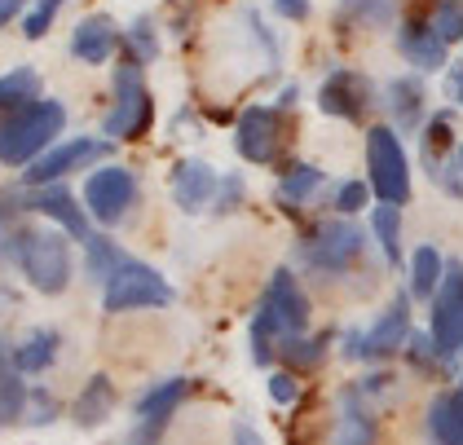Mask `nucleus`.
I'll use <instances>...</instances> for the list:
<instances>
[{
    "instance_id": "nucleus-1",
    "label": "nucleus",
    "mask_w": 463,
    "mask_h": 445,
    "mask_svg": "<svg viewBox=\"0 0 463 445\" xmlns=\"http://www.w3.org/2000/svg\"><path fill=\"white\" fill-rule=\"evenodd\" d=\"M62 124H67V106L53 102V98L18 106L0 124V164H9V168L36 164L40 155L49 150V141L62 133Z\"/></svg>"
},
{
    "instance_id": "nucleus-2",
    "label": "nucleus",
    "mask_w": 463,
    "mask_h": 445,
    "mask_svg": "<svg viewBox=\"0 0 463 445\" xmlns=\"http://www.w3.org/2000/svg\"><path fill=\"white\" fill-rule=\"evenodd\" d=\"M14 260L40 296H62L71 287V242L58 230H18Z\"/></svg>"
},
{
    "instance_id": "nucleus-3",
    "label": "nucleus",
    "mask_w": 463,
    "mask_h": 445,
    "mask_svg": "<svg viewBox=\"0 0 463 445\" xmlns=\"http://www.w3.org/2000/svg\"><path fill=\"white\" fill-rule=\"evenodd\" d=\"M173 305V282L155 265L124 256L119 270L102 282V308L107 313H133V308H164Z\"/></svg>"
},
{
    "instance_id": "nucleus-4",
    "label": "nucleus",
    "mask_w": 463,
    "mask_h": 445,
    "mask_svg": "<svg viewBox=\"0 0 463 445\" xmlns=\"http://www.w3.org/2000/svg\"><path fill=\"white\" fill-rule=\"evenodd\" d=\"M366 181L380 204L402 207L411 199V159L402 150V137L392 128H371L366 133Z\"/></svg>"
},
{
    "instance_id": "nucleus-5",
    "label": "nucleus",
    "mask_w": 463,
    "mask_h": 445,
    "mask_svg": "<svg viewBox=\"0 0 463 445\" xmlns=\"http://www.w3.org/2000/svg\"><path fill=\"white\" fill-rule=\"evenodd\" d=\"M150 115H155V106H150V89L142 80V67L124 62L115 71V106L102 119V133H107V141H133L150 128Z\"/></svg>"
},
{
    "instance_id": "nucleus-6",
    "label": "nucleus",
    "mask_w": 463,
    "mask_h": 445,
    "mask_svg": "<svg viewBox=\"0 0 463 445\" xmlns=\"http://www.w3.org/2000/svg\"><path fill=\"white\" fill-rule=\"evenodd\" d=\"M362 247H366L362 225L345 221V216H335V221H322L318 230L305 239L300 260H305L314 274H345L357 256H362Z\"/></svg>"
},
{
    "instance_id": "nucleus-7",
    "label": "nucleus",
    "mask_w": 463,
    "mask_h": 445,
    "mask_svg": "<svg viewBox=\"0 0 463 445\" xmlns=\"http://www.w3.org/2000/svg\"><path fill=\"white\" fill-rule=\"evenodd\" d=\"M133 204H137V176L124 164H107L84 181V207L98 225H119Z\"/></svg>"
},
{
    "instance_id": "nucleus-8",
    "label": "nucleus",
    "mask_w": 463,
    "mask_h": 445,
    "mask_svg": "<svg viewBox=\"0 0 463 445\" xmlns=\"http://www.w3.org/2000/svg\"><path fill=\"white\" fill-rule=\"evenodd\" d=\"M406 344H411V300H406V296H397V300L375 317V327H371V331L349 336V357L384 362V357H392V353H402Z\"/></svg>"
},
{
    "instance_id": "nucleus-9",
    "label": "nucleus",
    "mask_w": 463,
    "mask_h": 445,
    "mask_svg": "<svg viewBox=\"0 0 463 445\" xmlns=\"http://www.w3.org/2000/svg\"><path fill=\"white\" fill-rule=\"evenodd\" d=\"M432 344L441 362L463 353V270H446L432 296Z\"/></svg>"
},
{
    "instance_id": "nucleus-10",
    "label": "nucleus",
    "mask_w": 463,
    "mask_h": 445,
    "mask_svg": "<svg viewBox=\"0 0 463 445\" xmlns=\"http://www.w3.org/2000/svg\"><path fill=\"white\" fill-rule=\"evenodd\" d=\"M234 146H239V155L248 164H274L279 146H283V115H279V106H248L243 119H239Z\"/></svg>"
},
{
    "instance_id": "nucleus-11",
    "label": "nucleus",
    "mask_w": 463,
    "mask_h": 445,
    "mask_svg": "<svg viewBox=\"0 0 463 445\" xmlns=\"http://www.w3.org/2000/svg\"><path fill=\"white\" fill-rule=\"evenodd\" d=\"M260 308L274 317L283 340L287 336H305V327H309V300H305V291H300V282H296L291 270H279L269 278V287L260 296Z\"/></svg>"
},
{
    "instance_id": "nucleus-12",
    "label": "nucleus",
    "mask_w": 463,
    "mask_h": 445,
    "mask_svg": "<svg viewBox=\"0 0 463 445\" xmlns=\"http://www.w3.org/2000/svg\"><path fill=\"white\" fill-rule=\"evenodd\" d=\"M185 393H190V379H181V375L159 379L142 402H137V432H133V445H155V437L168 428V419L181 411Z\"/></svg>"
},
{
    "instance_id": "nucleus-13",
    "label": "nucleus",
    "mask_w": 463,
    "mask_h": 445,
    "mask_svg": "<svg viewBox=\"0 0 463 445\" xmlns=\"http://www.w3.org/2000/svg\"><path fill=\"white\" fill-rule=\"evenodd\" d=\"M107 150H110V141H102V137H75V141H62V146L44 150L36 164L27 168V185H53V181H62L67 172L84 168V164H93V159H102Z\"/></svg>"
},
{
    "instance_id": "nucleus-14",
    "label": "nucleus",
    "mask_w": 463,
    "mask_h": 445,
    "mask_svg": "<svg viewBox=\"0 0 463 445\" xmlns=\"http://www.w3.org/2000/svg\"><path fill=\"white\" fill-rule=\"evenodd\" d=\"M318 106L326 115H335V119L357 124V119L366 115V106H371V80L357 75V71H345V67L331 71L318 89Z\"/></svg>"
},
{
    "instance_id": "nucleus-15",
    "label": "nucleus",
    "mask_w": 463,
    "mask_h": 445,
    "mask_svg": "<svg viewBox=\"0 0 463 445\" xmlns=\"http://www.w3.org/2000/svg\"><path fill=\"white\" fill-rule=\"evenodd\" d=\"M375 441H380V428H375V414L366 406V393L362 388H345L335 397L331 445H375Z\"/></svg>"
},
{
    "instance_id": "nucleus-16",
    "label": "nucleus",
    "mask_w": 463,
    "mask_h": 445,
    "mask_svg": "<svg viewBox=\"0 0 463 445\" xmlns=\"http://www.w3.org/2000/svg\"><path fill=\"white\" fill-rule=\"evenodd\" d=\"M27 207H32V212H40V216H49V221H58V225H62L71 239H80V242L93 239L84 207L75 204V194H71V190H62V185H40V194H32V199H27Z\"/></svg>"
},
{
    "instance_id": "nucleus-17",
    "label": "nucleus",
    "mask_w": 463,
    "mask_h": 445,
    "mask_svg": "<svg viewBox=\"0 0 463 445\" xmlns=\"http://www.w3.org/2000/svg\"><path fill=\"white\" fill-rule=\"evenodd\" d=\"M216 172L203 164V159H181L177 168H173V199H177L181 212H203V207L213 204L216 194Z\"/></svg>"
},
{
    "instance_id": "nucleus-18",
    "label": "nucleus",
    "mask_w": 463,
    "mask_h": 445,
    "mask_svg": "<svg viewBox=\"0 0 463 445\" xmlns=\"http://www.w3.org/2000/svg\"><path fill=\"white\" fill-rule=\"evenodd\" d=\"M115 44H119V32H115V23H110L107 14H93V18L75 23L71 53L84 62V67H102L110 53H115Z\"/></svg>"
},
{
    "instance_id": "nucleus-19",
    "label": "nucleus",
    "mask_w": 463,
    "mask_h": 445,
    "mask_svg": "<svg viewBox=\"0 0 463 445\" xmlns=\"http://www.w3.org/2000/svg\"><path fill=\"white\" fill-rule=\"evenodd\" d=\"M397 49L406 53V62H415L420 71L446 67V40L432 32V23H420V18L402 23L397 27Z\"/></svg>"
},
{
    "instance_id": "nucleus-20",
    "label": "nucleus",
    "mask_w": 463,
    "mask_h": 445,
    "mask_svg": "<svg viewBox=\"0 0 463 445\" xmlns=\"http://www.w3.org/2000/svg\"><path fill=\"white\" fill-rule=\"evenodd\" d=\"M428 437L432 445H463V383L428 406Z\"/></svg>"
},
{
    "instance_id": "nucleus-21",
    "label": "nucleus",
    "mask_w": 463,
    "mask_h": 445,
    "mask_svg": "<svg viewBox=\"0 0 463 445\" xmlns=\"http://www.w3.org/2000/svg\"><path fill=\"white\" fill-rule=\"evenodd\" d=\"M27 402H32V393L23 383V371L14 366V348L0 344V428L18 423L27 414Z\"/></svg>"
},
{
    "instance_id": "nucleus-22",
    "label": "nucleus",
    "mask_w": 463,
    "mask_h": 445,
    "mask_svg": "<svg viewBox=\"0 0 463 445\" xmlns=\"http://www.w3.org/2000/svg\"><path fill=\"white\" fill-rule=\"evenodd\" d=\"M115 414V383L107 375H93L84 383V393L75 397V423L80 428H102Z\"/></svg>"
},
{
    "instance_id": "nucleus-23",
    "label": "nucleus",
    "mask_w": 463,
    "mask_h": 445,
    "mask_svg": "<svg viewBox=\"0 0 463 445\" xmlns=\"http://www.w3.org/2000/svg\"><path fill=\"white\" fill-rule=\"evenodd\" d=\"M53 357H58V331H32L23 344H14V366H18L23 375L49 371Z\"/></svg>"
},
{
    "instance_id": "nucleus-24",
    "label": "nucleus",
    "mask_w": 463,
    "mask_h": 445,
    "mask_svg": "<svg viewBox=\"0 0 463 445\" xmlns=\"http://www.w3.org/2000/svg\"><path fill=\"white\" fill-rule=\"evenodd\" d=\"M389 110L402 119V128H415L424 119V84L415 75L389 80Z\"/></svg>"
},
{
    "instance_id": "nucleus-25",
    "label": "nucleus",
    "mask_w": 463,
    "mask_h": 445,
    "mask_svg": "<svg viewBox=\"0 0 463 445\" xmlns=\"http://www.w3.org/2000/svg\"><path fill=\"white\" fill-rule=\"evenodd\" d=\"M441 278H446V260H441V251H437V247H420V251L411 256V296L432 300V296H437V287H441Z\"/></svg>"
},
{
    "instance_id": "nucleus-26",
    "label": "nucleus",
    "mask_w": 463,
    "mask_h": 445,
    "mask_svg": "<svg viewBox=\"0 0 463 445\" xmlns=\"http://www.w3.org/2000/svg\"><path fill=\"white\" fill-rule=\"evenodd\" d=\"M318 185H322V172L314 164H291L283 172V181H279V190H274V199L283 207H300Z\"/></svg>"
},
{
    "instance_id": "nucleus-27",
    "label": "nucleus",
    "mask_w": 463,
    "mask_h": 445,
    "mask_svg": "<svg viewBox=\"0 0 463 445\" xmlns=\"http://www.w3.org/2000/svg\"><path fill=\"white\" fill-rule=\"evenodd\" d=\"M371 230H375V239H380L384 260H389V265H402V207L380 204L371 212Z\"/></svg>"
},
{
    "instance_id": "nucleus-28",
    "label": "nucleus",
    "mask_w": 463,
    "mask_h": 445,
    "mask_svg": "<svg viewBox=\"0 0 463 445\" xmlns=\"http://www.w3.org/2000/svg\"><path fill=\"white\" fill-rule=\"evenodd\" d=\"M119 260H124V251H119L110 239H102V234H93V239L84 242V274L89 278L107 282V278L119 270Z\"/></svg>"
},
{
    "instance_id": "nucleus-29",
    "label": "nucleus",
    "mask_w": 463,
    "mask_h": 445,
    "mask_svg": "<svg viewBox=\"0 0 463 445\" xmlns=\"http://www.w3.org/2000/svg\"><path fill=\"white\" fill-rule=\"evenodd\" d=\"M40 93V75L32 67H18L0 75V106H27Z\"/></svg>"
},
{
    "instance_id": "nucleus-30",
    "label": "nucleus",
    "mask_w": 463,
    "mask_h": 445,
    "mask_svg": "<svg viewBox=\"0 0 463 445\" xmlns=\"http://www.w3.org/2000/svg\"><path fill=\"white\" fill-rule=\"evenodd\" d=\"M124 49H128V62H155V53H159V40H155V27H150V18H137L128 32H124Z\"/></svg>"
},
{
    "instance_id": "nucleus-31",
    "label": "nucleus",
    "mask_w": 463,
    "mask_h": 445,
    "mask_svg": "<svg viewBox=\"0 0 463 445\" xmlns=\"http://www.w3.org/2000/svg\"><path fill=\"white\" fill-rule=\"evenodd\" d=\"M446 150H450V115H437V119H428V133H424V164H428V172H437L441 164H450V159H446Z\"/></svg>"
},
{
    "instance_id": "nucleus-32",
    "label": "nucleus",
    "mask_w": 463,
    "mask_h": 445,
    "mask_svg": "<svg viewBox=\"0 0 463 445\" xmlns=\"http://www.w3.org/2000/svg\"><path fill=\"white\" fill-rule=\"evenodd\" d=\"M283 353H287V362H291L296 371H314V366L322 362V353H326V336H322V340L287 336V340H283Z\"/></svg>"
},
{
    "instance_id": "nucleus-33",
    "label": "nucleus",
    "mask_w": 463,
    "mask_h": 445,
    "mask_svg": "<svg viewBox=\"0 0 463 445\" xmlns=\"http://www.w3.org/2000/svg\"><path fill=\"white\" fill-rule=\"evenodd\" d=\"M428 23H432V32L441 35L446 44H455V40H463V5L459 0H437Z\"/></svg>"
},
{
    "instance_id": "nucleus-34",
    "label": "nucleus",
    "mask_w": 463,
    "mask_h": 445,
    "mask_svg": "<svg viewBox=\"0 0 463 445\" xmlns=\"http://www.w3.org/2000/svg\"><path fill=\"white\" fill-rule=\"evenodd\" d=\"M340 14L349 23H389L392 18V0H340Z\"/></svg>"
},
{
    "instance_id": "nucleus-35",
    "label": "nucleus",
    "mask_w": 463,
    "mask_h": 445,
    "mask_svg": "<svg viewBox=\"0 0 463 445\" xmlns=\"http://www.w3.org/2000/svg\"><path fill=\"white\" fill-rule=\"evenodd\" d=\"M366 199H371V190H366V181H345V185H335V212H345V216H354V212H362L366 207Z\"/></svg>"
},
{
    "instance_id": "nucleus-36",
    "label": "nucleus",
    "mask_w": 463,
    "mask_h": 445,
    "mask_svg": "<svg viewBox=\"0 0 463 445\" xmlns=\"http://www.w3.org/2000/svg\"><path fill=\"white\" fill-rule=\"evenodd\" d=\"M62 5H67V0H36V9L27 14V27H23L27 40H40V35L49 32V23H53V14H58Z\"/></svg>"
},
{
    "instance_id": "nucleus-37",
    "label": "nucleus",
    "mask_w": 463,
    "mask_h": 445,
    "mask_svg": "<svg viewBox=\"0 0 463 445\" xmlns=\"http://www.w3.org/2000/svg\"><path fill=\"white\" fill-rule=\"evenodd\" d=\"M269 397L279 402V406H296V397H300V383L291 371H274L269 375Z\"/></svg>"
},
{
    "instance_id": "nucleus-38",
    "label": "nucleus",
    "mask_w": 463,
    "mask_h": 445,
    "mask_svg": "<svg viewBox=\"0 0 463 445\" xmlns=\"http://www.w3.org/2000/svg\"><path fill=\"white\" fill-rule=\"evenodd\" d=\"M216 194H221V212H234V207H239V199H243V181H239V176H225V181H221V185H216Z\"/></svg>"
},
{
    "instance_id": "nucleus-39",
    "label": "nucleus",
    "mask_w": 463,
    "mask_h": 445,
    "mask_svg": "<svg viewBox=\"0 0 463 445\" xmlns=\"http://www.w3.org/2000/svg\"><path fill=\"white\" fill-rule=\"evenodd\" d=\"M27 411H36V414H27L32 423H49V419L58 414V402H53L49 393H32V402H27Z\"/></svg>"
},
{
    "instance_id": "nucleus-40",
    "label": "nucleus",
    "mask_w": 463,
    "mask_h": 445,
    "mask_svg": "<svg viewBox=\"0 0 463 445\" xmlns=\"http://www.w3.org/2000/svg\"><path fill=\"white\" fill-rule=\"evenodd\" d=\"M283 18H291V23H305L309 18V0H269Z\"/></svg>"
},
{
    "instance_id": "nucleus-41",
    "label": "nucleus",
    "mask_w": 463,
    "mask_h": 445,
    "mask_svg": "<svg viewBox=\"0 0 463 445\" xmlns=\"http://www.w3.org/2000/svg\"><path fill=\"white\" fill-rule=\"evenodd\" d=\"M23 9H27V0H0V27H5V23H14Z\"/></svg>"
},
{
    "instance_id": "nucleus-42",
    "label": "nucleus",
    "mask_w": 463,
    "mask_h": 445,
    "mask_svg": "<svg viewBox=\"0 0 463 445\" xmlns=\"http://www.w3.org/2000/svg\"><path fill=\"white\" fill-rule=\"evenodd\" d=\"M450 98L463 106V67H450Z\"/></svg>"
},
{
    "instance_id": "nucleus-43",
    "label": "nucleus",
    "mask_w": 463,
    "mask_h": 445,
    "mask_svg": "<svg viewBox=\"0 0 463 445\" xmlns=\"http://www.w3.org/2000/svg\"><path fill=\"white\" fill-rule=\"evenodd\" d=\"M234 437H239V445H265V441H260V437H256V432L248 428V423H243V428H239Z\"/></svg>"
},
{
    "instance_id": "nucleus-44",
    "label": "nucleus",
    "mask_w": 463,
    "mask_h": 445,
    "mask_svg": "<svg viewBox=\"0 0 463 445\" xmlns=\"http://www.w3.org/2000/svg\"><path fill=\"white\" fill-rule=\"evenodd\" d=\"M296 98H300V89H296V84H287L283 98H279V106H296Z\"/></svg>"
},
{
    "instance_id": "nucleus-45",
    "label": "nucleus",
    "mask_w": 463,
    "mask_h": 445,
    "mask_svg": "<svg viewBox=\"0 0 463 445\" xmlns=\"http://www.w3.org/2000/svg\"><path fill=\"white\" fill-rule=\"evenodd\" d=\"M459 172H463V146H459Z\"/></svg>"
},
{
    "instance_id": "nucleus-46",
    "label": "nucleus",
    "mask_w": 463,
    "mask_h": 445,
    "mask_svg": "<svg viewBox=\"0 0 463 445\" xmlns=\"http://www.w3.org/2000/svg\"><path fill=\"white\" fill-rule=\"evenodd\" d=\"M459 5H463V0H459Z\"/></svg>"
}]
</instances>
